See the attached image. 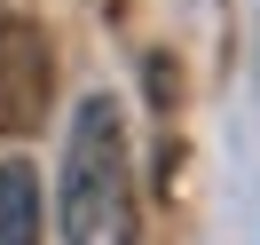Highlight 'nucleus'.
Listing matches in <instances>:
<instances>
[{"instance_id": "obj_1", "label": "nucleus", "mask_w": 260, "mask_h": 245, "mask_svg": "<svg viewBox=\"0 0 260 245\" xmlns=\"http://www.w3.org/2000/svg\"><path fill=\"white\" fill-rule=\"evenodd\" d=\"M126 198V119L111 95H87L63 143V182H55V229L63 245H95Z\"/></svg>"}, {"instance_id": "obj_2", "label": "nucleus", "mask_w": 260, "mask_h": 245, "mask_svg": "<svg viewBox=\"0 0 260 245\" xmlns=\"http://www.w3.org/2000/svg\"><path fill=\"white\" fill-rule=\"evenodd\" d=\"M55 103V48L24 8H0V143H24V134L48 127Z\"/></svg>"}, {"instance_id": "obj_3", "label": "nucleus", "mask_w": 260, "mask_h": 245, "mask_svg": "<svg viewBox=\"0 0 260 245\" xmlns=\"http://www.w3.org/2000/svg\"><path fill=\"white\" fill-rule=\"evenodd\" d=\"M0 245H40V174L0 158Z\"/></svg>"}]
</instances>
